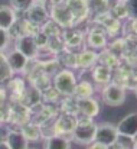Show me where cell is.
<instances>
[{
  "instance_id": "6da1fadb",
  "label": "cell",
  "mask_w": 137,
  "mask_h": 149,
  "mask_svg": "<svg viewBox=\"0 0 137 149\" xmlns=\"http://www.w3.org/2000/svg\"><path fill=\"white\" fill-rule=\"evenodd\" d=\"M95 130H97V123L92 119L81 117L77 120V125L71 133V139L81 145H90L91 142H94Z\"/></svg>"
},
{
  "instance_id": "7a4b0ae2",
  "label": "cell",
  "mask_w": 137,
  "mask_h": 149,
  "mask_svg": "<svg viewBox=\"0 0 137 149\" xmlns=\"http://www.w3.org/2000/svg\"><path fill=\"white\" fill-rule=\"evenodd\" d=\"M78 78L77 74L71 70H59L55 77H53V88L58 91L59 96L66 97V96H72L74 94V88L77 84Z\"/></svg>"
},
{
  "instance_id": "3957f363",
  "label": "cell",
  "mask_w": 137,
  "mask_h": 149,
  "mask_svg": "<svg viewBox=\"0 0 137 149\" xmlns=\"http://www.w3.org/2000/svg\"><path fill=\"white\" fill-rule=\"evenodd\" d=\"M101 99L110 107H118V106L124 104V101L127 99V93H126V88H123L121 86H118L116 83H110V84L104 86Z\"/></svg>"
},
{
  "instance_id": "277c9868",
  "label": "cell",
  "mask_w": 137,
  "mask_h": 149,
  "mask_svg": "<svg viewBox=\"0 0 137 149\" xmlns=\"http://www.w3.org/2000/svg\"><path fill=\"white\" fill-rule=\"evenodd\" d=\"M77 120H78V117L75 114L62 113L61 116H58V119L53 123V135L64 136L71 141V133L77 125Z\"/></svg>"
},
{
  "instance_id": "5b68a950",
  "label": "cell",
  "mask_w": 137,
  "mask_h": 149,
  "mask_svg": "<svg viewBox=\"0 0 137 149\" xmlns=\"http://www.w3.org/2000/svg\"><path fill=\"white\" fill-rule=\"evenodd\" d=\"M117 136H118V132H117L116 125L108 123V122H104V123L97 125L94 141L101 142V143H104V145H107V146L111 148L114 145V142L117 141Z\"/></svg>"
},
{
  "instance_id": "8992f818",
  "label": "cell",
  "mask_w": 137,
  "mask_h": 149,
  "mask_svg": "<svg viewBox=\"0 0 137 149\" xmlns=\"http://www.w3.org/2000/svg\"><path fill=\"white\" fill-rule=\"evenodd\" d=\"M17 51H20L28 59H35L36 55H38V45L35 42V38L32 35H22V36H17V41H16V47Z\"/></svg>"
},
{
  "instance_id": "52a82bcc",
  "label": "cell",
  "mask_w": 137,
  "mask_h": 149,
  "mask_svg": "<svg viewBox=\"0 0 137 149\" xmlns=\"http://www.w3.org/2000/svg\"><path fill=\"white\" fill-rule=\"evenodd\" d=\"M118 135L123 136H129V138H136L137 136V114L136 111L129 113L127 116H124L118 125L116 126Z\"/></svg>"
},
{
  "instance_id": "ba28073f",
  "label": "cell",
  "mask_w": 137,
  "mask_h": 149,
  "mask_svg": "<svg viewBox=\"0 0 137 149\" xmlns=\"http://www.w3.org/2000/svg\"><path fill=\"white\" fill-rule=\"evenodd\" d=\"M26 20H28L29 23H32L33 26L41 28L46 20H48V10L45 9V6L35 1V3L26 10Z\"/></svg>"
},
{
  "instance_id": "9c48e42d",
  "label": "cell",
  "mask_w": 137,
  "mask_h": 149,
  "mask_svg": "<svg viewBox=\"0 0 137 149\" xmlns=\"http://www.w3.org/2000/svg\"><path fill=\"white\" fill-rule=\"evenodd\" d=\"M52 20L56 22L61 28H71L74 26V16L66 6H52L51 10Z\"/></svg>"
},
{
  "instance_id": "30bf717a",
  "label": "cell",
  "mask_w": 137,
  "mask_h": 149,
  "mask_svg": "<svg viewBox=\"0 0 137 149\" xmlns=\"http://www.w3.org/2000/svg\"><path fill=\"white\" fill-rule=\"evenodd\" d=\"M4 56H6V62H7V65H9V68H10V71L13 74L15 72H23L26 70V65H28L29 59L20 51H17L15 48Z\"/></svg>"
},
{
  "instance_id": "8fae6325",
  "label": "cell",
  "mask_w": 137,
  "mask_h": 149,
  "mask_svg": "<svg viewBox=\"0 0 137 149\" xmlns=\"http://www.w3.org/2000/svg\"><path fill=\"white\" fill-rule=\"evenodd\" d=\"M78 100V113L82 117H88V119H94L98 113H100V101L92 97L88 99H77Z\"/></svg>"
},
{
  "instance_id": "7c38bea8",
  "label": "cell",
  "mask_w": 137,
  "mask_h": 149,
  "mask_svg": "<svg viewBox=\"0 0 137 149\" xmlns=\"http://www.w3.org/2000/svg\"><path fill=\"white\" fill-rule=\"evenodd\" d=\"M9 122L17 123L20 126L23 123L29 122V107H26L20 101L12 103L10 104V113H9Z\"/></svg>"
},
{
  "instance_id": "4fadbf2b",
  "label": "cell",
  "mask_w": 137,
  "mask_h": 149,
  "mask_svg": "<svg viewBox=\"0 0 137 149\" xmlns=\"http://www.w3.org/2000/svg\"><path fill=\"white\" fill-rule=\"evenodd\" d=\"M20 133L25 136L28 142H39L44 138L42 127L38 122H26L20 126Z\"/></svg>"
},
{
  "instance_id": "5bb4252c",
  "label": "cell",
  "mask_w": 137,
  "mask_h": 149,
  "mask_svg": "<svg viewBox=\"0 0 137 149\" xmlns=\"http://www.w3.org/2000/svg\"><path fill=\"white\" fill-rule=\"evenodd\" d=\"M113 78V70L105 67V65H94L92 67V80L95 84H101V86H107L111 83Z\"/></svg>"
},
{
  "instance_id": "9a60e30c",
  "label": "cell",
  "mask_w": 137,
  "mask_h": 149,
  "mask_svg": "<svg viewBox=\"0 0 137 149\" xmlns=\"http://www.w3.org/2000/svg\"><path fill=\"white\" fill-rule=\"evenodd\" d=\"M15 23H16V13L13 7L7 4H0V28L10 31Z\"/></svg>"
},
{
  "instance_id": "2e32d148",
  "label": "cell",
  "mask_w": 137,
  "mask_h": 149,
  "mask_svg": "<svg viewBox=\"0 0 137 149\" xmlns=\"http://www.w3.org/2000/svg\"><path fill=\"white\" fill-rule=\"evenodd\" d=\"M98 52L94 49H82L77 54V67L78 68H90L97 64Z\"/></svg>"
},
{
  "instance_id": "e0dca14e",
  "label": "cell",
  "mask_w": 137,
  "mask_h": 149,
  "mask_svg": "<svg viewBox=\"0 0 137 149\" xmlns=\"http://www.w3.org/2000/svg\"><path fill=\"white\" fill-rule=\"evenodd\" d=\"M94 84L91 81H87V80H80L77 81L75 84V88H74V97L75 99H88L94 96Z\"/></svg>"
},
{
  "instance_id": "ac0fdd59",
  "label": "cell",
  "mask_w": 137,
  "mask_h": 149,
  "mask_svg": "<svg viewBox=\"0 0 137 149\" xmlns=\"http://www.w3.org/2000/svg\"><path fill=\"white\" fill-rule=\"evenodd\" d=\"M87 44L90 45V48L94 51H100V49H105L107 47V38L104 32H100L97 29L91 31L87 36Z\"/></svg>"
},
{
  "instance_id": "d6986e66",
  "label": "cell",
  "mask_w": 137,
  "mask_h": 149,
  "mask_svg": "<svg viewBox=\"0 0 137 149\" xmlns=\"http://www.w3.org/2000/svg\"><path fill=\"white\" fill-rule=\"evenodd\" d=\"M10 149H25L29 142L25 139V136L20 133V132H16V130H10L6 136V141H4Z\"/></svg>"
},
{
  "instance_id": "ffe728a7",
  "label": "cell",
  "mask_w": 137,
  "mask_h": 149,
  "mask_svg": "<svg viewBox=\"0 0 137 149\" xmlns=\"http://www.w3.org/2000/svg\"><path fill=\"white\" fill-rule=\"evenodd\" d=\"M45 149H71V141L64 136L52 135L46 138Z\"/></svg>"
},
{
  "instance_id": "44dd1931",
  "label": "cell",
  "mask_w": 137,
  "mask_h": 149,
  "mask_svg": "<svg viewBox=\"0 0 137 149\" xmlns=\"http://www.w3.org/2000/svg\"><path fill=\"white\" fill-rule=\"evenodd\" d=\"M97 62L101 64V65H105V67H108V68L113 70V68L118 64V56H117L116 54L110 52V51H104V52L98 54V59H97Z\"/></svg>"
},
{
  "instance_id": "7402d4cb",
  "label": "cell",
  "mask_w": 137,
  "mask_h": 149,
  "mask_svg": "<svg viewBox=\"0 0 137 149\" xmlns=\"http://www.w3.org/2000/svg\"><path fill=\"white\" fill-rule=\"evenodd\" d=\"M9 90L12 91V94H17V99H20L22 96H23V93L26 91V86H25V81L22 80V78H19V77H10V80H9Z\"/></svg>"
},
{
  "instance_id": "603a6c76",
  "label": "cell",
  "mask_w": 137,
  "mask_h": 149,
  "mask_svg": "<svg viewBox=\"0 0 137 149\" xmlns=\"http://www.w3.org/2000/svg\"><path fill=\"white\" fill-rule=\"evenodd\" d=\"M62 39H64L65 47H68V48H77V47H80V45L82 44V41H84V38H82V35H81L80 32H71V33L66 32V33L62 36Z\"/></svg>"
},
{
  "instance_id": "cb8c5ba5",
  "label": "cell",
  "mask_w": 137,
  "mask_h": 149,
  "mask_svg": "<svg viewBox=\"0 0 137 149\" xmlns=\"http://www.w3.org/2000/svg\"><path fill=\"white\" fill-rule=\"evenodd\" d=\"M13 75V72L10 71L7 62H6V56L0 52V84L10 80V77Z\"/></svg>"
},
{
  "instance_id": "d4e9b609",
  "label": "cell",
  "mask_w": 137,
  "mask_h": 149,
  "mask_svg": "<svg viewBox=\"0 0 137 149\" xmlns=\"http://www.w3.org/2000/svg\"><path fill=\"white\" fill-rule=\"evenodd\" d=\"M33 3L35 0H10L13 10H22V12H26Z\"/></svg>"
},
{
  "instance_id": "484cf974",
  "label": "cell",
  "mask_w": 137,
  "mask_h": 149,
  "mask_svg": "<svg viewBox=\"0 0 137 149\" xmlns=\"http://www.w3.org/2000/svg\"><path fill=\"white\" fill-rule=\"evenodd\" d=\"M114 15H116V17L117 19H123V17H127V16H130V12H129V6H126L123 1L121 3H118V4H116V7H114Z\"/></svg>"
},
{
  "instance_id": "4316f807",
  "label": "cell",
  "mask_w": 137,
  "mask_h": 149,
  "mask_svg": "<svg viewBox=\"0 0 137 149\" xmlns=\"http://www.w3.org/2000/svg\"><path fill=\"white\" fill-rule=\"evenodd\" d=\"M9 44H10V31L0 28V52L7 49Z\"/></svg>"
},
{
  "instance_id": "83f0119b",
  "label": "cell",
  "mask_w": 137,
  "mask_h": 149,
  "mask_svg": "<svg viewBox=\"0 0 137 149\" xmlns=\"http://www.w3.org/2000/svg\"><path fill=\"white\" fill-rule=\"evenodd\" d=\"M88 149H110V146H107V145H104V143H101V142L94 141V142H91V143H90Z\"/></svg>"
},
{
  "instance_id": "f1b7e54d",
  "label": "cell",
  "mask_w": 137,
  "mask_h": 149,
  "mask_svg": "<svg viewBox=\"0 0 137 149\" xmlns=\"http://www.w3.org/2000/svg\"><path fill=\"white\" fill-rule=\"evenodd\" d=\"M0 149H10L6 142H0Z\"/></svg>"
},
{
  "instance_id": "f546056e",
  "label": "cell",
  "mask_w": 137,
  "mask_h": 149,
  "mask_svg": "<svg viewBox=\"0 0 137 149\" xmlns=\"http://www.w3.org/2000/svg\"><path fill=\"white\" fill-rule=\"evenodd\" d=\"M25 149H38V148H35V146H29V145H28Z\"/></svg>"
}]
</instances>
